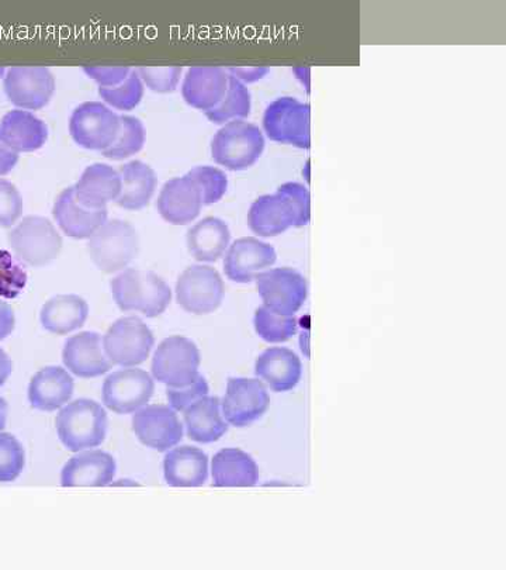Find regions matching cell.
Here are the masks:
<instances>
[{"instance_id":"44dd1931","label":"cell","mask_w":506,"mask_h":570,"mask_svg":"<svg viewBox=\"0 0 506 570\" xmlns=\"http://www.w3.org/2000/svg\"><path fill=\"white\" fill-rule=\"evenodd\" d=\"M297 213L289 197L276 191L275 195L260 196L250 206L248 225L259 237H276L296 227Z\"/></svg>"},{"instance_id":"9a60e30c","label":"cell","mask_w":506,"mask_h":570,"mask_svg":"<svg viewBox=\"0 0 506 570\" xmlns=\"http://www.w3.org/2000/svg\"><path fill=\"white\" fill-rule=\"evenodd\" d=\"M132 430L141 444L158 452H167L183 439V425L172 407L152 404L136 412Z\"/></svg>"},{"instance_id":"f6af8a7d","label":"cell","mask_w":506,"mask_h":570,"mask_svg":"<svg viewBox=\"0 0 506 570\" xmlns=\"http://www.w3.org/2000/svg\"><path fill=\"white\" fill-rule=\"evenodd\" d=\"M228 71H230L228 73H230L231 77L238 79L239 82L245 85L259 81V79L268 76L270 69L266 67H237L230 68Z\"/></svg>"},{"instance_id":"2e32d148","label":"cell","mask_w":506,"mask_h":570,"mask_svg":"<svg viewBox=\"0 0 506 570\" xmlns=\"http://www.w3.org/2000/svg\"><path fill=\"white\" fill-rule=\"evenodd\" d=\"M274 245L255 237L237 239L228 247L224 258V272L236 284H250L276 264Z\"/></svg>"},{"instance_id":"7dc6e473","label":"cell","mask_w":506,"mask_h":570,"mask_svg":"<svg viewBox=\"0 0 506 570\" xmlns=\"http://www.w3.org/2000/svg\"><path fill=\"white\" fill-rule=\"evenodd\" d=\"M19 163V153L9 148L7 144L0 141V177L12 173V169Z\"/></svg>"},{"instance_id":"816d5d0a","label":"cell","mask_w":506,"mask_h":570,"mask_svg":"<svg viewBox=\"0 0 506 570\" xmlns=\"http://www.w3.org/2000/svg\"><path fill=\"white\" fill-rule=\"evenodd\" d=\"M3 76H7V69L0 67V78H2Z\"/></svg>"},{"instance_id":"cb8c5ba5","label":"cell","mask_w":506,"mask_h":570,"mask_svg":"<svg viewBox=\"0 0 506 570\" xmlns=\"http://www.w3.org/2000/svg\"><path fill=\"white\" fill-rule=\"evenodd\" d=\"M163 476L172 488H200L209 478V458L196 446H178L165 456Z\"/></svg>"},{"instance_id":"4316f807","label":"cell","mask_w":506,"mask_h":570,"mask_svg":"<svg viewBox=\"0 0 506 570\" xmlns=\"http://www.w3.org/2000/svg\"><path fill=\"white\" fill-rule=\"evenodd\" d=\"M255 374L268 383L271 391L289 392L301 381V360L291 350L276 346L260 354L255 365Z\"/></svg>"},{"instance_id":"277c9868","label":"cell","mask_w":506,"mask_h":570,"mask_svg":"<svg viewBox=\"0 0 506 570\" xmlns=\"http://www.w3.org/2000/svg\"><path fill=\"white\" fill-rule=\"evenodd\" d=\"M93 264L105 274L125 271L140 252L136 228L122 220L106 222L88 242Z\"/></svg>"},{"instance_id":"836d02e7","label":"cell","mask_w":506,"mask_h":570,"mask_svg":"<svg viewBox=\"0 0 506 570\" xmlns=\"http://www.w3.org/2000/svg\"><path fill=\"white\" fill-rule=\"evenodd\" d=\"M146 144V129L137 117L120 116V130L116 141L101 153L109 159H126L140 153Z\"/></svg>"},{"instance_id":"4fadbf2b","label":"cell","mask_w":506,"mask_h":570,"mask_svg":"<svg viewBox=\"0 0 506 570\" xmlns=\"http://www.w3.org/2000/svg\"><path fill=\"white\" fill-rule=\"evenodd\" d=\"M156 383L142 370H122L106 377L101 399L105 406L117 414H131L151 401Z\"/></svg>"},{"instance_id":"9c48e42d","label":"cell","mask_w":506,"mask_h":570,"mask_svg":"<svg viewBox=\"0 0 506 570\" xmlns=\"http://www.w3.org/2000/svg\"><path fill=\"white\" fill-rule=\"evenodd\" d=\"M156 343L151 330L138 317L119 318L108 330L103 348L111 364L137 366L148 360Z\"/></svg>"},{"instance_id":"ffe728a7","label":"cell","mask_w":506,"mask_h":570,"mask_svg":"<svg viewBox=\"0 0 506 570\" xmlns=\"http://www.w3.org/2000/svg\"><path fill=\"white\" fill-rule=\"evenodd\" d=\"M228 81H230V76L224 68H190L182 85L185 102L206 114L220 105L227 94Z\"/></svg>"},{"instance_id":"d6a6232c","label":"cell","mask_w":506,"mask_h":570,"mask_svg":"<svg viewBox=\"0 0 506 570\" xmlns=\"http://www.w3.org/2000/svg\"><path fill=\"white\" fill-rule=\"evenodd\" d=\"M250 109H252V98L247 85L230 76L226 96L215 109L206 111V116L215 125H227L230 121L245 119L250 115Z\"/></svg>"},{"instance_id":"5b68a950","label":"cell","mask_w":506,"mask_h":570,"mask_svg":"<svg viewBox=\"0 0 506 570\" xmlns=\"http://www.w3.org/2000/svg\"><path fill=\"white\" fill-rule=\"evenodd\" d=\"M9 245L21 263L41 268L60 257L62 238L48 218L28 216L9 233Z\"/></svg>"},{"instance_id":"7402d4cb","label":"cell","mask_w":506,"mask_h":570,"mask_svg":"<svg viewBox=\"0 0 506 570\" xmlns=\"http://www.w3.org/2000/svg\"><path fill=\"white\" fill-rule=\"evenodd\" d=\"M121 191L119 170L106 164L90 165L73 186L75 199L79 205L92 210L106 209L110 202H116Z\"/></svg>"},{"instance_id":"7bdbcfd3","label":"cell","mask_w":506,"mask_h":570,"mask_svg":"<svg viewBox=\"0 0 506 570\" xmlns=\"http://www.w3.org/2000/svg\"><path fill=\"white\" fill-rule=\"evenodd\" d=\"M279 194L289 197L297 213L296 227L307 226L311 220V196L306 186L298 183H287L279 186Z\"/></svg>"},{"instance_id":"7c38bea8","label":"cell","mask_w":506,"mask_h":570,"mask_svg":"<svg viewBox=\"0 0 506 570\" xmlns=\"http://www.w3.org/2000/svg\"><path fill=\"white\" fill-rule=\"evenodd\" d=\"M257 289L264 306L280 316H295L307 301V281L292 268L264 272L257 279Z\"/></svg>"},{"instance_id":"f1b7e54d","label":"cell","mask_w":506,"mask_h":570,"mask_svg":"<svg viewBox=\"0 0 506 570\" xmlns=\"http://www.w3.org/2000/svg\"><path fill=\"white\" fill-rule=\"evenodd\" d=\"M230 242V227L218 217L202 218L186 236L191 257L202 264L217 263L227 253Z\"/></svg>"},{"instance_id":"b9f144b4","label":"cell","mask_w":506,"mask_h":570,"mask_svg":"<svg viewBox=\"0 0 506 570\" xmlns=\"http://www.w3.org/2000/svg\"><path fill=\"white\" fill-rule=\"evenodd\" d=\"M23 213V199L9 180L0 179V227L9 228L18 223Z\"/></svg>"},{"instance_id":"484cf974","label":"cell","mask_w":506,"mask_h":570,"mask_svg":"<svg viewBox=\"0 0 506 570\" xmlns=\"http://www.w3.org/2000/svg\"><path fill=\"white\" fill-rule=\"evenodd\" d=\"M48 127L28 110H12L0 121V141L16 153H34L47 142Z\"/></svg>"},{"instance_id":"d4e9b609","label":"cell","mask_w":506,"mask_h":570,"mask_svg":"<svg viewBox=\"0 0 506 570\" xmlns=\"http://www.w3.org/2000/svg\"><path fill=\"white\" fill-rule=\"evenodd\" d=\"M75 383L61 366H47L37 372L29 386L31 407L40 412H56L71 401Z\"/></svg>"},{"instance_id":"ee69618b","label":"cell","mask_w":506,"mask_h":570,"mask_svg":"<svg viewBox=\"0 0 506 570\" xmlns=\"http://www.w3.org/2000/svg\"><path fill=\"white\" fill-rule=\"evenodd\" d=\"M83 71L98 82L100 88H115L125 82L131 73L129 67H87Z\"/></svg>"},{"instance_id":"7a4b0ae2","label":"cell","mask_w":506,"mask_h":570,"mask_svg":"<svg viewBox=\"0 0 506 570\" xmlns=\"http://www.w3.org/2000/svg\"><path fill=\"white\" fill-rule=\"evenodd\" d=\"M109 419L106 410L90 399H78L62 407L57 415L58 436L68 451L95 449L108 434Z\"/></svg>"},{"instance_id":"ba28073f","label":"cell","mask_w":506,"mask_h":570,"mask_svg":"<svg viewBox=\"0 0 506 570\" xmlns=\"http://www.w3.org/2000/svg\"><path fill=\"white\" fill-rule=\"evenodd\" d=\"M201 356L194 341L173 335L159 344L152 360V376L168 387L189 385L199 376Z\"/></svg>"},{"instance_id":"8fae6325","label":"cell","mask_w":506,"mask_h":570,"mask_svg":"<svg viewBox=\"0 0 506 570\" xmlns=\"http://www.w3.org/2000/svg\"><path fill=\"white\" fill-rule=\"evenodd\" d=\"M269 404L268 387L262 381L255 377H230L221 412L228 424L242 429L262 417Z\"/></svg>"},{"instance_id":"30bf717a","label":"cell","mask_w":506,"mask_h":570,"mask_svg":"<svg viewBox=\"0 0 506 570\" xmlns=\"http://www.w3.org/2000/svg\"><path fill=\"white\" fill-rule=\"evenodd\" d=\"M120 116L100 102L79 105L69 120L73 141L90 151L103 153L116 141Z\"/></svg>"},{"instance_id":"e0dca14e","label":"cell","mask_w":506,"mask_h":570,"mask_svg":"<svg viewBox=\"0 0 506 570\" xmlns=\"http://www.w3.org/2000/svg\"><path fill=\"white\" fill-rule=\"evenodd\" d=\"M158 212L165 222L173 226L190 225L200 216L202 197L199 185L189 177L170 179L159 194Z\"/></svg>"},{"instance_id":"c3c4849f","label":"cell","mask_w":506,"mask_h":570,"mask_svg":"<svg viewBox=\"0 0 506 570\" xmlns=\"http://www.w3.org/2000/svg\"><path fill=\"white\" fill-rule=\"evenodd\" d=\"M13 364L4 350L0 348V387L7 383L9 376L12 375Z\"/></svg>"},{"instance_id":"60d3db41","label":"cell","mask_w":506,"mask_h":570,"mask_svg":"<svg viewBox=\"0 0 506 570\" xmlns=\"http://www.w3.org/2000/svg\"><path fill=\"white\" fill-rule=\"evenodd\" d=\"M209 392V383L205 376L199 375L189 385L167 389L169 407H172L175 412H185L191 404L206 397Z\"/></svg>"},{"instance_id":"f35d334b","label":"cell","mask_w":506,"mask_h":570,"mask_svg":"<svg viewBox=\"0 0 506 570\" xmlns=\"http://www.w3.org/2000/svg\"><path fill=\"white\" fill-rule=\"evenodd\" d=\"M28 284V274L8 252H0V296L14 299Z\"/></svg>"},{"instance_id":"4dcf8cb0","label":"cell","mask_w":506,"mask_h":570,"mask_svg":"<svg viewBox=\"0 0 506 570\" xmlns=\"http://www.w3.org/2000/svg\"><path fill=\"white\" fill-rule=\"evenodd\" d=\"M121 191L116 204L126 210H141L149 205L157 189V175L149 165L131 161L119 170Z\"/></svg>"},{"instance_id":"8992f818","label":"cell","mask_w":506,"mask_h":570,"mask_svg":"<svg viewBox=\"0 0 506 570\" xmlns=\"http://www.w3.org/2000/svg\"><path fill=\"white\" fill-rule=\"evenodd\" d=\"M264 130L271 141L310 150L311 108L296 98L285 96L268 106Z\"/></svg>"},{"instance_id":"d590c367","label":"cell","mask_w":506,"mask_h":570,"mask_svg":"<svg viewBox=\"0 0 506 570\" xmlns=\"http://www.w3.org/2000/svg\"><path fill=\"white\" fill-rule=\"evenodd\" d=\"M101 99L119 110H132L140 105L143 96V83L138 72L130 73L125 82L115 88H99Z\"/></svg>"},{"instance_id":"5bb4252c","label":"cell","mask_w":506,"mask_h":570,"mask_svg":"<svg viewBox=\"0 0 506 570\" xmlns=\"http://www.w3.org/2000/svg\"><path fill=\"white\" fill-rule=\"evenodd\" d=\"M3 89L20 110H40L56 92V78L44 67H13L4 76Z\"/></svg>"},{"instance_id":"1f68e13d","label":"cell","mask_w":506,"mask_h":570,"mask_svg":"<svg viewBox=\"0 0 506 570\" xmlns=\"http://www.w3.org/2000/svg\"><path fill=\"white\" fill-rule=\"evenodd\" d=\"M89 316L88 303L77 295H60L48 301L40 314L46 332L67 335L83 327Z\"/></svg>"},{"instance_id":"ab89813d","label":"cell","mask_w":506,"mask_h":570,"mask_svg":"<svg viewBox=\"0 0 506 570\" xmlns=\"http://www.w3.org/2000/svg\"><path fill=\"white\" fill-rule=\"evenodd\" d=\"M143 85L153 92L168 94L178 88L182 68L180 67H141L138 68Z\"/></svg>"},{"instance_id":"52a82bcc","label":"cell","mask_w":506,"mask_h":570,"mask_svg":"<svg viewBox=\"0 0 506 570\" xmlns=\"http://www.w3.org/2000/svg\"><path fill=\"white\" fill-rule=\"evenodd\" d=\"M226 286L218 271L209 265H191L176 282V301L185 312L205 316L218 311Z\"/></svg>"},{"instance_id":"8d00e7d4","label":"cell","mask_w":506,"mask_h":570,"mask_svg":"<svg viewBox=\"0 0 506 570\" xmlns=\"http://www.w3.org/2000/svg\"><path fill=\"white\" fill-rule=\"evenodd\" d=\"M201 190L202 206L220 202L227 194L228 178L226 173L215 167H196L188 174Z\"/></svg>"},{"instance_id":"e575fe53","label":"cell","mask_w":506,"mask_h":570,"mask_svg":"<svg viewBox=\"0 0 506 570\" xmlns=\"http://www.w3.org/2000/svg\"><path fill=\"white\" fill-rule=\"evenodd\" d=\"M254 323L259 337L271 344L286 343L295 337L298 328L295 316H280L265 306L255 313Z\"/></svg>"},{"instance_id":"bcb514c9","label":"cell","mask_w":506,"mask_h":570,"mask_svg":"<svg viewBox=\"0 0 506 570\" xmlns=\"http://www.w3.org/2000/svg\"><path fill=\"white\" fill-rule=\"evenodd\" d=\"M16 324L13 308L7 302L0 301V341L13 333Z\"/></svg>"},{"instance_id":"83f0119b","label":"cell","mask_w":506,"mask_h":570,"mask_svg":"<svg viewBox=\"0 0 506 570\" xmlns=\"http://www.w3.org/2000/svg\"><path fill=\"white\" fill-rule=\"evenodd\" d=\"M211 475L216 488H254L259 481V466L247 452L226 449L212 458Z\"/></svg>"},{"instance_id":"603a6c76","label":"cell","mask_w":506,"mask_h":570,"mask_svg":"<svg viewBox=\"0 0 506 570\" xmlns=\"http://www.w3.org/2000/svg\"><path fill=\"white\" fill-rule=\"evenodd\" d=\"M52 215L63 234L75 239H89L108 222V209L92 210L78 204L75 199L73 186L58 196Z\"/></svg>"},{"instance_id":"3957f363","label":"cell","mask_w":506,"mask_h":570,"mask_svg":"<svg viewBox=\"0 0 506 570\" xmlns=\"http://www.w3.org/2000/svg\"><path fill=\"white\" fill-rule=\"evenodd\" d=\"M265 151V137L257 125L236 120L224 125L211 141L215 163L230 170L252 167Z\"/></svg>"},{"instance_id":"681fc988","label":"cell","mask_w":506,"mask_h":570,"mask_svg":"<svg viewBox=\"0 0 506 570\" xmlns=\"http://www.w3.org/2000/svg\"><path fill=\"white\" fill-rule=\"evenodd\" d=\"M9 406L7 401L3 397H0V431H3L7 428Z\"/></svg>"},{"instance_id":"f907efd6","label":"cell","mask_w":506,"mask_h":570,"mask_svg":"<svg viewBox=\"0 0 506 570\" xmlns=\"http://www.w3.org/2000/svg\"><path fill=\"white\" fill-rule=\"evenodd\" d=\"M111 487H140V484L130 481V479H126V481L111 482Z\"/></svg>"},{"instance_id":"ac0fdd59","label":"cell","mask_w":506,"mask_h":570,"mask_svg":"<svg viewBox=\"0 0 506 570\" xmlns=\"http://www.w3.org/2000/svg\"><path fill=\"white\" fill-rule=\"evenodd\" d=\"M62 360L75 376L83 380L108 374L113 366L105 353L103 338L93 332L69 338L63 345Z\"/></svg>"},{"instance_id":"f546056e","label":"cell","mask_w":506,"mask_h":570,"mask_svg":"<svg viewBox=\"0 0 506 570\" xmlns=\"http://www.w3.org/2000/svg\"><path fill=\"white\" fill-rule=\"evenodd\" d=\"M186 433L199 444H212L227 434L228 423L222 417L220 399L202 397L185 410Z\"/></svg>"},{"instance_id":"d6986e66","label":"cell","mask_w":506,"mask_h":570,"mask_svg":"<svg viewBox=\"0 0 506 570\" xmlns=\"http://www.w3.org/2000/svg\"><path fill=\"white\" fill-rule=\"evenodd\" d=\"M116 461L105 451L79 452L61 472L63 488H105L115 481Z\"/></svg>"},{"instance_id":"74e56055","label":"cell","mask_w":506,"mask_h":570,"mask_svg":"<svg viewBox=\"0 0 506 570\" xmlns=\"http://www.w3.org/2000/svg\"><path fill=\"white\" fill-rule=\"evenodd\" d=\"M26 465L23 445L12 434L0 433V482H13Z\"/></svg>"},{"instance_id":"6da1fadb","label":"cell","mask_w":506,"mask_h":570,"mask_svg":"<svg viewBox=\"0 0 506 570\" xmlns=\"http://www.w3.org/2000/svg\"><path fill=\"white\" fill-rule=\"evenodd\" d=\"M110 286L121 312H140L149 318L161 316L172 301L167 282L151 271H122Z\"/></svg>"}]
</instances>
